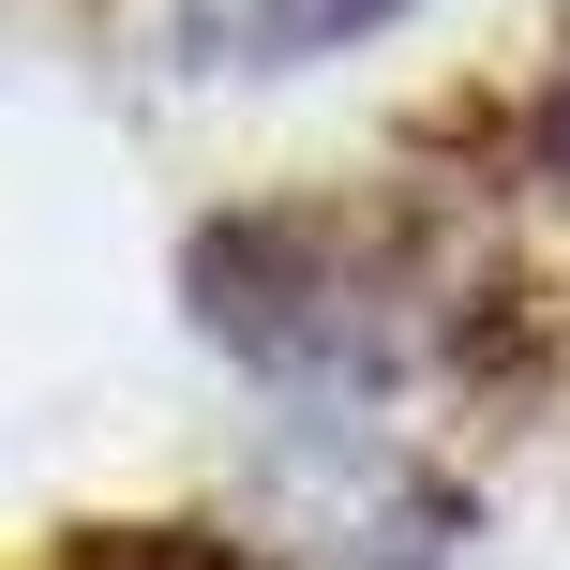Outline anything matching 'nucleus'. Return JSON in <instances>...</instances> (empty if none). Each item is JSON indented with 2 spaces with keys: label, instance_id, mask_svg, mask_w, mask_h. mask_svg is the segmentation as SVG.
<instances>
[{
  "label": "nucleus",
  "instance_id": "1",
  "mask_svg": "<svg viewBox=\"0 0 570 570\" xmlns=\"http://www.w3.org/2000/svg\"><path fill=\"white\" fill-rule=\"evenodd\" d=\"M180 301L226 361L285 375V391H391L421 345V285H405V210L375 196H271V210H210Z\"/></svg>",
  "mask_w": 570,
  "mask_h": 570
},
{
  "label": "nucleus",
  "instance_id": "2",
  "mask_svg": "<svg viewBox=\"0 0 570 570\" xmlns=\"http://www.w3.org/2000/svg\"><path fill=\"white\" fill-rule=\"evenodd\" d=\"M180 16V46L196 60H315V46H361L375 16H405V0H166Z\"/></svg>",
  "mask_w": 570,
  "mask_h": 570
},
{
  "label": "nucleus",
  "instance_id": "3",
  "mask_svg": "<svg viewBox=\"0 0 570 570\" xmlns=\"http://www.w3.org/2000/svg\"><path fill=\"white\" fill-rule=\"evenodd\" d=\"M60 570H271V556L226 541V525H76Z\"/></svg>",
  "mask_w": 570,
  "mask_h": 570
}]
</instances>
